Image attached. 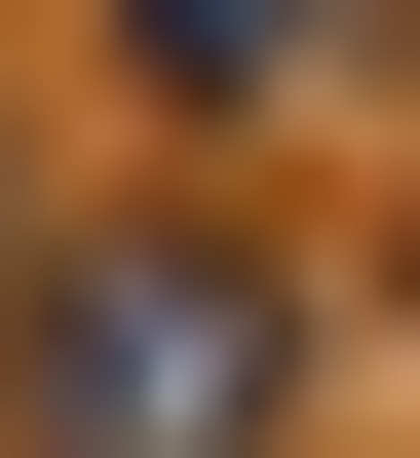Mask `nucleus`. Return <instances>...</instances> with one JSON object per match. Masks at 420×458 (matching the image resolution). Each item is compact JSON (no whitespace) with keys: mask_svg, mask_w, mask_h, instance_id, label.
Segmentation results:
<instances>
[{"mask_svg":"<svg viewBox=\"0 0 420 458\" xmlns=\"http://www.w3.org/2000/svg\"><path fill=\"white\" fill-rule=\"evenodd\" d=\"M268 420V306H192V267H77V458H229Z\"/></svg>","mask_w":420,"mask_h":458,"instance_id":"1","label":"nucleus"}]
</instances>
